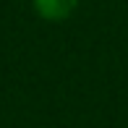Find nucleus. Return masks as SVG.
<instances>
[{
	"label": "nucleus",
	"mask_w": 128,
	"mask_h": 128,
	"mask_svg": "<svg viewBox=\"0 0 128 128\" xmlns=\"http://www.w3.org/2000/svg\"><path fill=\"white\" fill-rule=\"evenodd\" d=\"M34 10L47 21H63L76 10L78 0H32Z\"/></svg>",
	"instance_id": "1"
}]
</instances>
